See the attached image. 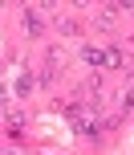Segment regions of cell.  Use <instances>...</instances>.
I'll return each mask as SVG.
<instances>
[{
	"label": "cell",
	"mask_w": 134,
	"mask_h": 155,
	"mask_svg": "<svg viewBox=\"0 0 134 155\" xmlns=\"http://www.w3.org/2000/svg\"><path fill=\"white\" fill-rule=\"evenodd\" d=\"M86 61L89 65H106V49H94V45H89L86 49Z\"/></svg>",
	"instance_id": "1"
},
{
	"label": "cell",
	"mask_w": 134,
	"mask_h": 155,
	"mask_svg": "<svg viewBox=\"0 0 134 155\" xmlns=\"http://www.w3.org/2000/svg\"><path fill=\"white\" fill-rule=\"evenodd\" d=\"M106 65H114V70L122 65V53H118V49H106Z\"/></svg>",
	"instance_id": "2"
}]
</instances>
